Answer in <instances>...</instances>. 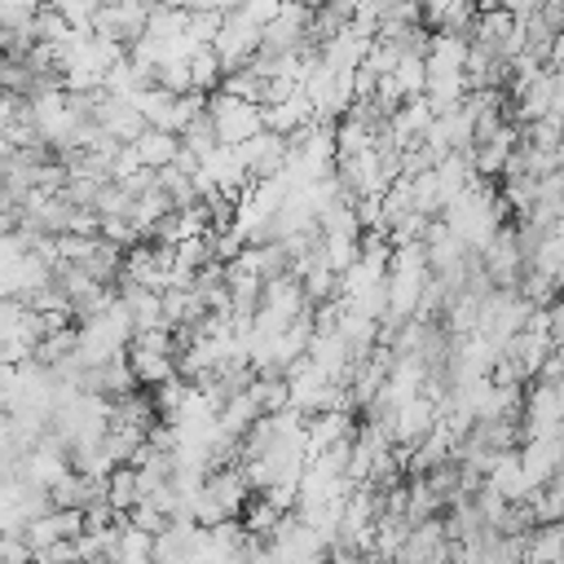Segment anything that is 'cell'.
<instances>
[{"label": "cell", "instance_id": "obj_25", "mask_svg": "<svg viewBox=\"0 0 564 564\" xmlns=\"http://www.w3.org/2000/svg\"><path fill=\"white\" fill-rule=\"evenodd\" d=\"M4 423H9V414H4V410H0V432H4Z\"/></svg>", "mask_w": 564, "mask_h": 564}, {"label": "cell", "instance_id": "obj_18", "mask_svg": "<svg viewBox=\"0 0 564 564\" xmlns=\"http://www.w3.org/2000/svg\"><path fill=\"white\" fill-rule=\"evenodd\" d=\"M247 392H251V401L260 405V414H278V410H286V383H282V379H256V375H251Z\"/></svg>", "mask_w": 564, "mask_h": 564}, {"label": "cell", "instance_id": "obj_6", "mask_svg": "<svg viewBox=\"0 0 564 564\" xmlns=\"http://www.w3.org/2000/svg\"><path fill=\"white\" fill-rule=\"evenodd\" d=\"M238 159H242V172H247L251 181H269V176H278L282 163H286V141L273 137V132H256L251 141L238 145Z\"/></svg>", "mask_w": 564, "mask_h": 564}, {"label": "cell", "instance_id": "obj_15", "mask_svg": "<svg viewBox=\"0 0 564 564\" xmlns=\"http://www.w3.org/2000/svg\"><path fill=\"white\" fill-rule=\"evenodd\" d=\"M185 66H189V93L212 97V93L220 88V62H216L212 48H194V57H189Z\"/></svg>", "mask_w": 564, "mask_h": 564}, {"label": "cell", "instance_id": "obj_7", "mask_svg": "<svg viewBox=\"0 0 564 564\" xmlns=\"http://www.w3.org/2000/svg\"><path fill=\"white\" fill-rule=\"evenodd\" d=\"M313 123V106L304 101V93L295 88L291 97H282V101H269V106H260V128L264 132H273V137H295L300 128H308Z\"/></svg>", "mask_w": 564, "mask_h": 564}, {"label": "cell", "instance_id": "obj_19", "mask_svg": "<svg viewBox=\"0 0 564 564\" xmlns=\"http://www.w3.org/2000/svg\"><path fill=\"white\" fill-rule=\"evenodd\" d=\"M352 260H357V238H322V264H326V273L339 278Z\"/></svg>", "mask_w": 564, "mask_h": 564}, {"label": "cell", "instance_id": "obj_16", "mask_svg": "<svg viewBox=\"0 0 564 564\" xmlns=\"http://www.w3.org/2000/svg\"><path fill=\"white\" fill-rule=\"evenodd\" d=\"M560 502H564L560 476L546 480L542 489H533V494H529V516H533V524H560Z\"/></svg>", "mask_w": 564, "mask_h": 564}, {"label": "cell", "instance_id": "obj_10", "mask_svg": "<svg viewBox=\"0 0 564 564\" xmlns=\"http://www.w3.org/2000/svg\"><path fill=\"white\" fill-rule=\"evenodd\" d=\"M101 498H106V480H88V476H75V471H66L48 489V507L53 511H84L88 502H101Z\"/></svg>", "mask_w": 564, "mask_h": 564}, {"label": "cell", "instance_id": "obj_14", "mask_svg": "<svg viewBox=\"0 0 564 564\" xmlns=\"http://www.w3.org/2000/svg\"><path fill=\"white\" fill-rule=\"evenodd\" d=\"M106 502H110L115 516H128L141 502V489H137V471L132 467H115L106 476Z\"/></svg>", "mask_w": 564, "mask_h": 564}, {"label": "cell", "instance_id": "obj_9", "mask_svg": "<svg viewBox=\"0 0 564 564\" xmlns=\"http://www.w3.org/2000/svg\"><path fill=\"white\" fill-rule=\"evenodd\" d=\"M463 62H467V40L463 35H427V48H423V75H463Z\"/></svg>", "mask_w": 564, "mask_h": 564}, {"label": "cell", "instance_id": "obj_22", "mask_svg": "<svg viewBox=\"0 0 564 564\" xmlns=\"http://www.w3.org/2000/svg\"><path fill=\"white\" fill-rule=\"evenodd\" d=\"M119 189H123L128 198H141V194H150V189H154V172H150V167H137L132 176H123V181H119Z\"/></svg>", "mask_w": 564, "mask_h": 564}, {"label": "cell", "instance_id": "obj_3", "mask_svg": "<svg viewBox=\"0 0 564 564\" xmlns=\"http://www.w3.org/2000/svg\"><path fill=\"white\" fill-rule=\"evenodd\" d=\"M145 18H150V4H97L93 13V35L106 40V44H119V48H132L141 35H145Z\"/></svg>", "mask_w": 564, "mask_h": 564}, {"label": "cell", "instance_id": "obj_5", "mask_svg": "<svg viewBox=\"0 0 564 564\" xmlns=\"http://www.w3.org/2000/svg\"><path fill=\"white\" fill-rule=\"evenodd\" d=\"M560 454H564L560 436H533V441H524V445L516 449L524 485H529V489H542L546 480H555V476H560Z\"/></svg>", "mask_w": 564, "mask_h": 564}, {"label": "cell", "instance_id": "obj_24", "mask_svg": "<svg viewBox=\"0 0 564 564\" xmlns=\"http://www.w3.org/2000/svg\"><path fill=\"white\" fill-rule=\"evenodd\" d=\"M13 115H18V97H4V93H0V137H4V128L13 123Z\"/></svg>", "mask_w": 564, "mask_h": 564}, {"label": "cell", "instance_id": "obj_2", "mask_svg": "<svg viewBox=\"0 0 564 564\" xmlns=\"http://www.w3.org/2000/svg\"><path fill=\"white\" fill-rule=\"evenodd\" d=\"M212 53H216V62H220V75L242 70V66L260 53V26H251L238 9H225L220 31H216V40H212Z\"/></svg>", "mask_w": 564, "mask_h": 564}, {"label": "cell", "instance_id": "obj_12", "mask_svg": "<svg viewBox=\"0 0 564 564\" xmlns=\"http://www.w3.org/2000/svg\"><path fill=\"white\" fill-rule=\"evenodd\" d=\"M123 361H128V370H132V383H137V388H159V383H167V379L176 375V361H172V357H159V352L132 348V344H128Z\"/></svg>", "mask_w": 564, "mask_h": 564}, {"label": "cell", "instance_id": "obj_4", "mask_svg": "<svg viewBox=\"0 0 564 564\" xmlns=\"http://www.w3.org/2000/svg\"><path fill=\"white\" fill-rule=\"evenodd\" d=\"M304 31H308V9H304V4H282L278 18H273L269 26H260V53L282 57V53L308 48V44H304Z\"/></svg>", "mask_w": 564, "mask_h": 564}, {"label": "cell", "instance_id": "obj_8", "mask_svg": "<svg viewBox=\"0 0 564 564\" xmlns=\"http://www.w3.org/2000/svg\"><path fill=\"white\" fill-rule=\"evenodd\" d=\"M344 441H352V414L326 410V414L304 419V458H317V454H326Z\"/></svg>", "mask_w": 564, "mask_h": 564}, {"label": "cell", "instance_id": "obj_11", "mask_svg": "<svg viewBox=\"0 0 564 564\" xmlns=\"http://www.w3.org/2000/svg\"><path fill=\"white\" fill-rule=\"evenodd\" d=\"M176 150H181V141H176L172 132H154V128H141V137L132 141V154H137V163H141V167H150V172H163V167H172Z\"/></svg>", "mask_w": 564, "mask_h": 564}, {"label": "cell", "instance_id": "obj_21", "mask_svg": "<svg viewBox=\"0 0 564 564\" xmlns=\"http://www.w3.org/2000/svg\"><path fill=\"white\" fill-rule=\"evenodd\" d=\"M234 9H238L251 26H269V22L278 18V9H282V4H273V0H251V4H234Z\"/></svg>", "mask_w": 564, "mask_h": 564}, {"label": "cell", "instance_id": "obj_1", "mask_svg": "<svg viewBox=\"0 0 564 564\" xmlns=\"http://www.w3.org/2000/svg\"><path fill=\"white\" fill-rule=\"evenodd\" d=\"M203 115H207V123L216 132V145H229V150H238L242 141H251L256 132H264L260 128V106L234 101L225 93H212L207 106H203Z\"/></svg>", "mask_w": 564, "mask_h": 564}, {"label": "cell", "instance_id": "obj_17", "mask_svg": "<svg viewBox=\"0 0 564 564\" xmlns=\"http://www.w3.org/2000/svg\"><path fill=\"white\" fill-rule=\"evenodd\" d=\"M176 141H181V150H185V154H194L198 163H203V159H212V150H216V132H212L207 115L189 119V123L181 128V137H176Z\"/></svg>", "mask_w": 564, "mask_h": 564}, {"label": "cell", "instance_id": "obj_13", "mask_svg": "<svg viewBox=\"0 0 564 564\" xmlns=\"http://www.w3.org/2000/svg\"><path fill=\"white\" fill-rule=\"evenodd\" d=\"M555 560H564V533H560V524H538V529H529V533H524V555H520V564H555Z\"/></svg>", "mask_w": 564, "mask_h": 564}, {"label": "cell", "instance_id": "obj_23", "mask_svg": "<svg viewBox=\"0 0 564 564\" xmlns=\"http://www.w3.org/2000/svg\"><path fill=\"white\" fill-rule=\"evenodd\" d=\"M0 564H31V551L22 538H0Z\"/></svg>", "mask_w": 564, "mask_h": 564}, {"label": "cell", "instance_id": "obj_20", "mask_svg": "<svg viewBox=\"0 0 564 564\" xmlns=\"http://www.w3.org/2000/svg\"><path fill=\"white\" fill-rule=\"evenodd\" d=\"M53 13L62 18V26H66V31H88V26H93L97 4H88V0H62V4H53Z\"/></svg>", "mask_w": 564, "mask_h": 564}]
</instances>
